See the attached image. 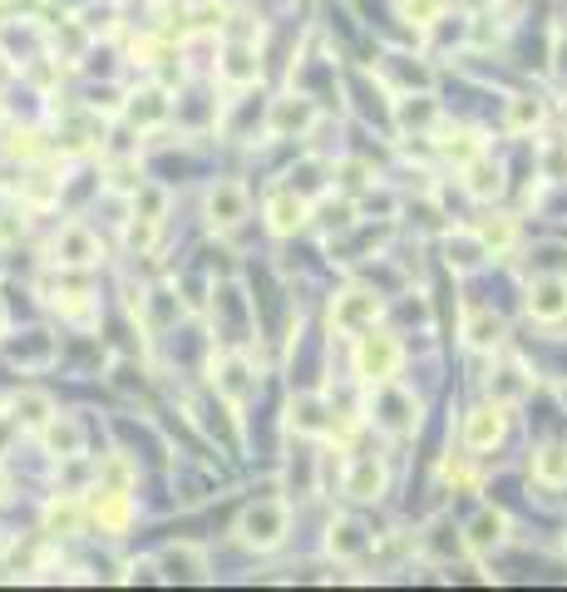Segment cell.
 Masks as SVG:
<instances>
[{
	"label": "cell",
	"mask_w": 567,
	"mask_h": 592,
	"mask_svg": "<svg viewBox=\"0 0 567 592\" xmlns=\"http://www.w3.org/2000/svg\"><path fill=\"white\" fill-rule=\"evenodd\" d=\"M163 578H192V583H202L208 578V558L192 549V543H178V549L163 553Z\"/></svg>",
	"instance_id": "17"
},
{
	"label": "cell",
	"mask_w": 567,
	"mask_h": 592,
	"mask_svg": "<svg viewBox=\"0 0 567 592\" xmlns=\"http://www.w3.org/2000/svg\"><path fill=\"white\" fill-rule=\"evenodd\" d=\"M0 494H6V470H0Z\"/></svg>",
	"instance_id": "32"
},
{
	"label": "cell",
	"mask_w": 567,
	"mask_h": 592,
	"mask_svg": "<svg viewBox=\"0 0 567 592\" xmlns=\"http://www.w3.org/2000/svg\"><path fill=\"white\" fill-rule=\"evenodd\" d=\"M242 218H247V188L242 184H218L208 193V223L212 227L227 233V227H237Z\"/></svg>",
	"instance_id": "8"
},
{
	"label": "cell",
	"mask_w": 567,
	"mask_h": 592,
	"mask_svg": "<svg viewBox=\"0 0 567 592\" xmlns=\"http://www.w3.org/2000/svg\"><path fill=\"white\" fill-rule=\"evenodd\" d=\"M301 223H306V198H301V193L297 188L271 193V198H267V227H271V233L287 237V233H297Z\"/></svg>",
	"instance_id": "9"
},
{
	"label": "cell",
	"mask_w": 567,
	"mask_h": 592,
	"mask_svg": "<svg viewBox=\"0 0 567 592\" xmlns=\"http://www.w3.org/2000/svg\"><path fill=\"white\" fill-rule=\"evenodd\" d=\"M464 336H469L474 351H494L498 341H504V322H498V316H489V312H474L469 326H464Z\"/></svg>",
	"instance_id": "25"
},
{
	"label": "cell",
	"mask_w": 567,
	"mask_h": 592,
	"mask_svg": "<svg viewBox=\"0 0 567 592\" xmlns=\"http://www.w3.org/2000/svg\"><path fill=\"white\" fill-rule=\"evenodd\" d=\"M528 316L533 322H563L567 316V277H533L528 287Z\"/></svg>",
	"instance_id": "5"
},
{
	"label": "cell",
	"mask_w": 567,
	"mask_h": 592,
	"mask_svg": "<svg viewBox=\"0 0 567 592\" xmlns=\"http://www.w3.org/2000/svg\"><path fill=\"white\" fill-rule=\"evenodd\" d=\"M316 124V105L306 95H281V99H271V119H267V129L277 134V139H291V134H306Z\"/></svg>",
	"instance_id": "4"
},
{
	"label": "cell",
	"mask_w": 567,
	"mask_h": 592,
	"mask_svg": "<svg viewBox=\"0 0 567 592\" xmlns=\"http://www.w3.org/2000/svg\"><path fill=\"white\" fill-rule=\"evenodd\" d=\"M464 174H469V178H464V188H469L474 198H498V188H504V174H498V164H489L484 154L474 158Z\"/></svg>",
	"instance_id": "20"
},
{
	"label": "cell",
	"mask_w": 567,
	"mask_h": 592,
	"mask_svg": "<svg viewBox=\"0 0 567 592\" xmlns=\"http://www.w3.org/2000/svg\"><path fill=\"white\" fill-rule=\"evenodd\" d=\"M26 233V218H16V213H0V243H10V237Z\"/></svg>",
	"instance_id": "31"
},
{
	"label": "cell",
	"mask_w": 567,
	"mask_h": 592,
	"mask_svg": "<svg viewBox=\"0 0 567 592\" xmlns=\"http://www.w3.org/2000/svg\"><path fill=\"white\" fill-rule=\"evenodd\" d=\"M504 539H508V519H504V514H494V509H484V514L469 523V549H474V553L504 549Z\"/></svg>",
	"instance_id": "16"
},
{
	"label": "cell",
	"mask_w": 567,
	"mask_h": 592,
	"mask_svg": "<svg viewBox=\"0 0 567 592\" xmlns=\"http://www.w3.org/2000/svg\"><path fill=\"white\" fill-rule=\"evenodd\" d=\"M479 257H489V247L479 243V233H464L459 243H454V237H449V267L469 272V267H479Z\"/></svg>",
	"instance_id": "26"
},
{
	"label": "cell",
	"mask_w": 567,
	"mask_h": 592,
	"mask_svg": "<svg viewBox=\"0 0 567 592\" xmlns=\"http://www.w3.org/2000/svg\"><path fill=\"white\" fill-rule=\"evenodd\" d=\"M385 405H390V410H410L415 401H410V395H400V391H385ZM380 425L390 430V435H410V430H415V415H385Z\"/></svg>",
	"instance_id": "27"
},
{
	"label": "cell",
	"mask_w": 567,
	"mask_h": 592,
	"mask_svg": "<svg viewBox=\"0 0 567 592\" xmlns=\"http://www.w3.org/2000/svg\"><path fill=\"white\" fill-rule=\"evenodd\" d=\"M0 326H6V306H0Z\"/></svg>",
	"instance_id": "33"
},
{
	"label": "cell",
	"mask_w": 567,
	"mask_h": 592,
	"mask_svg": "<svg viewBox=\"0 0 567 592\" xmlns=\"http://www.w3.org/2000/svg\"><path fill=\"white\" fill-rule=\"evenodd\" d=\"M489 391H494V401H498V405H514V401H524V395L533 391V375H528L524 366H518V361H508V366L498 371V381L489 385Z\"/></svg>",
	"instance_id": "18"
},
{
	"label": "cell",
	"mask_w": 567,
	"mask_h": 592,
	"mask_svg": "<svg viewBox=\"0 0 567 592\" xmlns=\"http://www.w3.org/2000/svg\"><path fill=\"white\" fill-rule=\"evenodd\" d=\"M400 119L405 124H429V119H435V105H429V99H419V105H410V99H405Z\"/></svg>",
	"instance_id": "30"
},
{
	"label": "cell",
	"mask_w": 567,
	"mask_h": 592,
	"mask_svg": "<svg viewBox=\"0 0 567 592\" xmlns=\"http://www.w3.org/2000/svg\"><path fill=\"white\" fill-rule=\"evenodd\" d=\"M538 124H543V99L538 95H514V99H508V129L533 134Z\"/></svg>",
	"instance_id": "23"
},
{
	"label": "cell",
	"mask_w": 567,
	"mask_h": 592,
	"mask_svg": "<svg viewBox=\"0 0 567 592\" xmlns=\"http://www.w3.org/2000/svg\"><path fill=\"white\" fill-rule=\"evenodd\" d=\"M10 361H16V366H50V361H54L50 336H44V332H30L26 341H10Z\"/></svg>",
	"instance_id": "22"
},
{
	"label": "cell",
	"mask_w": 567,
	"mask_h": 592,
	"mask_svg": "<svg viewBox=\"0 0 567 592\" xmlns=\"http://www.w3.org/2000/svg\"><path fill=\"white\" fill-rule=\"evenodd\" d=\"M79 519H84V509L70 504V499H64V504L54 499V504L44 509V523H50V529H64V533H74V529H79Z\"/></svg>",
	"instance_id": "28"
},
{
	"label": "cell",
	"mask_w": 567,
	"mask_h": 592,
	"mask_svg": "<svg viewBox=\"0 0 567 592\" xmlns=\"http://www.w3.org/2000/svg\"><path fill=\"white\" fill-rule=\"evenodd\" d=\"M504 430H508V420H504V405H479L469 415V425H464V444L469 450H494L498 440H504Z\"/></svg>",
	"instance_id": "7"
},
{
	"label": "cell",
	"mask_w": 567,
	"mask_h": 592,
	"mask_svg": "<svg viewBox=\"0 0 567 592\" xmlns=\"http://www.w3.org/2000/svg\"><path fill=\"white\" fill-rule=\"evenodd\" d=\"M331 322H336V332H346V336L370 332V326L380 322V302H376V292H360V287L340 292L336 302H331Z\"/></svg>",
	"instance_id": "3"
},
{
	"label": "cell",
	"mask_w": 567,
	"mask_h": 592,
	"mask_svg": "<svg viewBox=\"0 0 567 592\" xmlns=\"http://www.w3.org/2000/svg\"><path fill=\"white\" fill-rule=\"evenodd\" d=\"M10 420H16L20 430H36L40 435V430L54 420V401L44 391H20L16 401H10Z\"/></svg>",
	"instance_id": "12"
},
{
	"label": "cell",
	"mask_w": 567,
	"mask_h": 592,
	"mask_svg": "<svg viewBox=\"0 0 567 592\" xmlns=\"http://www.w3.org/2000/svg\"><path fill=\"white\" fill-rule=\"evenodd\" d=\"M356 371H360V381H370V385H390V375L400 371V341L376 332V326L360 332L356 336Z\"/></svg>",
	"instance_id": "1"
},
{
	"label": "cell",
	"mask_w": 567,
	"mask_h": 592,
	"mask_svg": "<svg viewBox=\"0 0 567 592\" xmlns=\"http://www.w3.org/2000/svg\"><path fill=\"white\" fill-rule=\"evenodd\" d=\"M326 549H331V558H366L370 553V533L360 529L356 519H340V523H331V539H326Z\"/></svg>",
	"instance_id": "14"
},
{
	"label": "cell",
	"mask_w": 567,
	"mask_h": 592,
	"mask_svg": "<svg viewBox=\"0 0 567 592\" xmlns=\"http://www.w3.org/2000/svg\"><path fill=\"white\" fill-rule=\"evenodd\" d=\"M291 430L316 435V430H321V405H316V401H297V405H291Z\"/></svg>",
	"instance_id": "29"
},
{
	"label": "cell",
	"mask_w": 567,
	"mask_h": 592,
	"mask_svg": "<svg viewBox=\"0 0 567 592\" xmlns=\"http://www.w3.org/2000/svg\"><path fill=\"white\" fill-rule=\"evenodd\" d=\"M533 480L543 489H563L567 484V444H543L533 454Z\"/></svg>",
	"instance_id": "15"
},
{
	"label": "cell",
	"mask_w": 567,
	"mask_h": 592,
	"mask_svg": "<svg viewBox=\"0 0 567 592\" xmlns=\"http://www.w3.org/2000/svg\"><path fill=\"white\" fill-rule=\"evenodd\" d=\"M262 75V65H257V50L252 45H232L222 60V79L227 85H252V79Z\"/></svg>",
	"instance_id": "19"
},
{
	"label": "cell",
	"mask_w": 567,
	"mask_h": 592,
	"mask_svg": "<svg viewBox=\"0 0 567 592\" xmlns=\"http://www.w3.org/2000/svg\"><path fill=\"white\" fill-rule=\"evenodd\" d=\"M212 381H218V391H222L232 405H242L247 395L257 391V381H252V371H247L242 356H222L218 366H212Z\"/></svg>",
	"instance_id": "11"
},
{
	"label": "cell",
	"mask_w": 567,
	"mask_h": 592,
	"mask_svg": "<svg viewBox=\"0 0 567 592\" xmlns=\"http://www.w3.org/2000/svg\"><path fill=\"white\" fill-rule=\"evenodd\" d=\"M380 489H385V470L376 460H356V470H350V480H346V494L350 499H380Z\"/></svg>",
	"instance_id": "21"
},
{
	"label": "cell",
	"mask_w": 567,
	"mask_h": 592,
	"mask_svg": "<svg viewBox=\"0 0 567 592\" xmlns=\"http://www.w3.org/2000/svg\"><path fill=\"white\" fill-rule=\"evenodd\" d=\"M474 233H479V243L489 247V253H508V247H514V218H508V213H489Z\"/></svg>",
	"instance_id": "24"
},
{
	"label": "cell",
	"mask_w": 567,
	"mask_h": 592,
	"mask_svg": "<svg viewBox=\"0 0 567 592\" xmlns=\"http://www.w3.org/2000/svg\"><path fill=\"white\" fill-rule=\"evenodd\" d=\"M54 262H60V267H94V262H99L94 233L79 227V223H64L60 237H54Z\"/></svg>",
	"instance_id": "6"
},
{
	"label": "cell",
	"mask_w": 567,
	"mask_h": 592,
	"mask_svg": "<svg viewBox=\"0 0 567 592\" xmlns=\"http://www.w3.org/2000/svg\"><path fill=\"white\" fill-rule=\"evenodd\" d=\"M287 504H271V499H262V504H252L242 514V523H237V539L247 543V549H257V553H271L281 539H287Z\"/></svg>",
	"instance_id": "2"
},
{
	"label": "cell",
	"mask_w": 567,
	"mask_h": 592,
	"mask_svg": "<svg viewBox=\"0 0 567 592\" xmlns=\"http://www.w3.org/2000/svg\"><path fill=\"white\" fill-rule=\"evenodd\" d=\"M40 435H44V450H50L54 460H79V454H84V425L70 415H54Z\"/></svg>",
	"instance_id": "10"
},
{
	"label": "cell",
	"mask_w": 567,
	"mask_h": 592,
	"mask_svg": "<svg viewBox=\"0 0 567 592\" xmlns=\"http://www.w3.org/2000/svg\"><path fill=\"white\" fill-rule=\"evenodd\" d=\"M89 509H94V519H99V529H105V533H123V529H129V519H133V499L123 494V489H99V499Z\"/></svg>",
	"instance_id": "13"
}]
</instances>
